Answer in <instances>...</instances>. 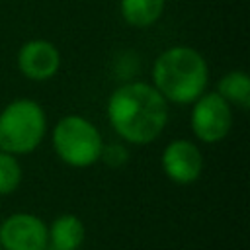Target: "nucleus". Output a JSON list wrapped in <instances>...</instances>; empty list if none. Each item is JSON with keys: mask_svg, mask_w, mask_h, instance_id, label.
I'll list each match as a JSON object with an SVG mask.
<instances>
[{"mask_svg": "<svg viewBox=\"0 0 250 250\" xmlns=\"http://www.w3.org/2000/svg\"><path fill=\"white\" fill-rule=\"evenodd\" d=\"M107 117L121 139L131 145H148L168 123V102L152 84L127 82L111 92Z\"/></svg>", "mask_w": 250, "mask_h": 250, "instance_id": "1", "label": "nucleus"}, {"mask_svg": "<svg viewBox=\"0 0 250 250\" xmlns=\"http://www.w3.org/2000/svg\"><path fill=\"white\" fill-rule=\"evenodd\" d=\"M209 66L205 57L188 45L164 49L152 64V86L166 102L193 104L207 88Z\"/></svg>", "mask_w": 250, "mask_h": 250, "instance_id": "2", "label": "nucleus"}, {"mask_svg": "<svg viewBox=\"0 0 250 250\" xmlns=\"http://www.w3.org/2000/svg\"><path fill=\"white\" fill-rule=\"evenodd\" d=\"M47 133V115L31 98H16L0 111V150L10 154L33 152Z\"/></svg>", "mask_w": 250, "mask_h": 250, "instance_id": "3", "label": "nucleus"}, {"mask_svg": "<svg viewBox=\"0 0 250 250\" xmlns=\"http://www.w3.org/2000/svg\"><path fill=\"white\" fill-rule=\"evenodd\" d=\"M51 141L57 156L72 168H88L96 164L104 148V139L98 127L76 113L57 121Z\"/></svg>", "mask_w": 250, "mask_h": 250, "instance_id": "4", "label": "nucleus"}, {"mask_svg": "<svg viewBox=\"0 0 250 250\" xmlns=\"http://www.w3.org/2000/svg\"><path fill=\"white\" fill-rule=\"evenodd\" d=\"M189 125L201 143H219L232 129V105L217 92H203L191 104Z\"/></svg>", "mask_w": 250, "mask_h": 250, "instance_id": "5", "label": "nucleus"}, {"mask_svg": "<svg viewBox=\"0 0 250 250\" xmlns=\"http://www.w3.org/2000/svg\"><path fill=\"white\" fill-rule=\"evenodd\" d=\"M47 225L31 213H14L0 225V248L4 250H47Z\"/></svg>", "mask_w": 250, "mask_h": 250, "instance_id": "6", "label": "nucleus"}, {"mask_svg": "<svg viewBox=\"0 0 250 250\" xmlns=\"http://www.w3.org/2000/svg\"><path fill=\"white\" fill-rule=\"evenodd\" d=\"M160 164L168 180L180 186H189L197 182L203 172V154L195 143L176 139L162 150Z\"/></svg>", "mask_w": 250, "mask_h": 250, "instance_id": "7", "label": "nucleus"}, {"mask_svg": "<svg viewBox=\"0 0 250 250\" xmlns=\"http://www.w3.org/2000/svg\"><path fill=\"white\" fill-rule=\"evenodd\" d=\"M16 62L20 72L35 82H43L53 78L61 68V53L47 39H29L25 41L18 55Z\"/></svg>", "mask_w": 250, "mask_h": 250, "instance_id": "8", "label": "nucleus"}, {"mask_svg": "<svg viewBox=\"0 0 250 250\" xmlns=\"http://www.w3.org/2000/svg\"><path fill=\"white\" fill-rule=\"evenodd\" d=\"M47 234H49V248H53V250H78L84 242L86 229H84V223L76 215L64 213V215H59L47 227Z\"/></svg>", "mask_w": 250, "mask_h": 250, "instance_id": "9", "label": "nucleus"}, {"mask_svg": "<svg viewBox=\"0 0 250 250\" xmlns=\"http://www.w3.org/2000/svg\"><path fill=\"white\" fill-rule=\"evenodd\" d=\"M166 0H119L123 20L133 27H150L154 25L162 12Z\"/></svg>", "mask_w": 250, "mask_h": 250, "instance_id": "10", "label": "nucleus"}, {"mask_svg": "<svg viewBox=\"0 0 250 250\" xmlns=\"http://www.w3.org/2000/svg\"><path fill=\"white\" fill-rule=\"evenodd\" d=\"M217 94L230 105L240 109L250 107V76L244 70H229L217 82Z\"/></svg>", "mask_w": 250, "mask_h": 250, "instance_id": "11", "label": "nucleus"}, {"mask_svg": "<svg viewBox=\"0 0 250 250\" xmlns=\"http://www.w3.org/2000/svg\"><path fill=\"white\" fill-rule=\"evenodd\" d=\"M23 172L16 154L0 150V195L14 193L21 184Z\"/></svg>", "mask_w": 250, "mask_h": 250, "instance_id": "12", "label": "nucleus"}, {"mask_svg": "<svg viewBox=\"0 0 250 250\" xmlns=\"http://www.w3.org/2000/svg\"><path fill=\"white\" fill-rule=\"evenodd\" d=\"M100 158H102V160H105V164H107V166L117 168V166L125 164V160L129 158V154H127L125 146H121V145H109V146H105V145H104Z\"/></svg>", "mask_w": 250, "mask_h": 250, "instance_id": "13", "label": "nucleus"}]
</instances>
